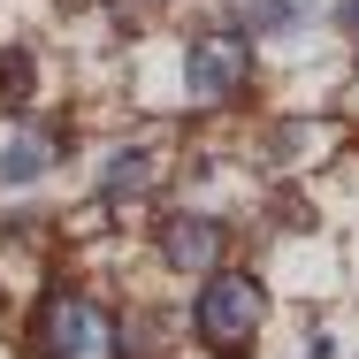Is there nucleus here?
I'll use <instances>...</instances> for the list:
<instances>
[{
	"instance_id": "nucleus-1",
	"label": "nucleus",
	"mask_w": 359,
	"mask_h": 359,
	"mask_svg": "<svg viewBox=\"0 0 359 359\" xmlns=\"http://www.w3.org/2000/svg\"><path fill=\"white\" fill-rule=\"evenodd\" d=\"M191 321H199V344H207V352L245 359V352H252V337H260V321H268V290L252 283L245 268H215V276L199 283Z\"/></svg>"
},
{
	"instance_id": "nucleus-2",
	"label": "nucleus",
	"mask_w": 359,
	"mask_h": 359,
	"mask_svg": "<svg viewBox=\"0 0 359 359\" xmlns=\"http://www.w3.org/2000/svg\"><path fill=\"white\" fill-rule=\"evenodd\" d=\"M39 352L46 359H115V321L107 306L76 298V290H54L39 306Z\"/></svg>"
},
{
	"instance_id": "nucleus-3",
	"label": "nucleus",
	"mask_w": 359,
	"mask_h": 359,
	"mask_svg": "<svg viewBox=\"0 0 359 359\" xmlns=\"http://www.w3.org/2000/svg\"><path fill=\"white\" fill-rule=\"evenodd\" d=\"M245 76H252V46L237 39V31H207V39H191V54H184V84H191V100H237L245 92Z\"/></svg>"
},
{
	"instance_id": "nucleus-4",
	"label": "nucleus",
	"mask_w": 359,
	"mask_h": 359,
	"mask_svg": "<svg viewBox=\"0 0 359 359\" xmlns=\"http://www.w3.org/2000/svg\"><path fill=\"white\" fill-rule=\"evenodd\" d=\"M161 260H168L176 276H215V268H222V222L168 215V222H161Z\"/></svg>"
},
{
	"instance_id": "nucleus-5",
	"label": "nucleus",
	"mask_w": 359,
	"mask_h": 359,
	"mask_svg": "<svg viewBox=\"0 0 359 359\" xmlns=\"http://www.w3.org/2000/svg\"><path fill=\"white\" fill-rule=\"evenodd\" d=\"M46 168H54V138H46V130L8 138V153H0V184H31V176H46Z\"/></svg>"
},
{
	"instance_id": "nucleus-6",
	"label": "nucleus",
	"mask_w": 359,
	"mask_h": 359,
	"mask_svg": "<svg viewBox=\"0 0 359 359\" xmlns=\"http://www.w3.org/2000/svg\"><path fill=\"white\" fill-rule=\"evenodd\" d=\"M222 8H229V23H252V31H276V39L306 23V0H222Z\"/></svg>"
},
{
	"instance_id": "nucleus-7",
	"label": "nucleus",
	"mask_w": 359,
	"mask_h": 359,
	"mask_svg": "<svg viewBox=\"0 0 359 359\" xmlns=\"http://www.w3.org/2000/svg\"><path fill=\"white\" fill-rule=\"evenodd\" d=\"M145 176H153V153L123 145V153L100 168V199H130V191H145Z\"/></svg>"
},
{
	"instance_id": "nucleus-8",
	"label": "nucleus",
	"mask_w": 359,
	"mask_h": 359,
	"mask_svg": "<svg viewBox=\"0 0 359 359\" xmlns=\"http://www.w3.org/2000/svg\"><path fill=\"white\" fill-rule=\"evenodd\" d=\"M337 23H344V31L359 39V0H344V8H337Z\"/></svg>"
}]
</instances>
